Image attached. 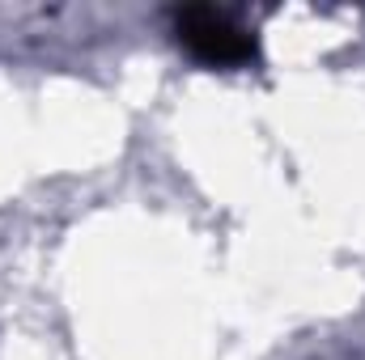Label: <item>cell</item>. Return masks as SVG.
<instances>
[{
	"label": "cell",
	"mask_w": 365,
	"mask_h": 360,
	"mask_svg": "<svg viewBox=\"0 0 365 360\" xmlns=\"http://www.w3.org/2000/svg\"><path fill=\"white\" fill-rule=\"evenodd\" d=\"M179 26V43L204 64H217V68H230V64H247L255 60V38L247 30H238L225 13L217 9H204V4H187L175 17Z\"/></svg>",
	"instance_id": "cell-1"
}]
</instances>
